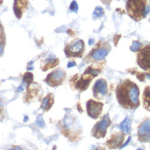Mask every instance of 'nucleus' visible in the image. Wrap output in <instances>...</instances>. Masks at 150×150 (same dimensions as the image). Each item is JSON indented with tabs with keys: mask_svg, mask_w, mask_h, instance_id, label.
Masks as SVG:
<instances>
[{
	"mask_svg": "<svg viewBox=\"0 0 150 150\" xmlns=\"http://www.w3.org/2000/svg\"><path fill=\"white\" fill-rule=\"evenodd\" d=\"M140 90L136 83L130 79L121 82L117 87V99L120 105L126 109H135L140 105Z\"/></svg>",
	"mask_w": 150,
	"mask_h": 150,
	"instance_id": "obj_1",
	"label": "nucleus"
},
{
	"mask_svg": "<svg viewBox=\"0 0 150 150\" xmlns=\"http://www.w3.org/2000/svg\"><path fill=\"white\" fill-rule=\"evenodd\" d=\"M127 9L132 19L140 21L149 14L150 8L147 0H127Z\"/></svg>",
	"mask_w": 150,
	"mask_h": 150,
	"instance_id": "obj_2",
	"label": "nucleus"
},
{
	"mask_svg": "<svg viewBox=\"0 0 150 150\" xmlns=\"http://www.w3.org/2000/svg\"><path fill=\"white\" fill-rule=\"evenodd\" d=\"M100 73L99 69H94L92 66L89 67L81 76V78L79 79L75 84L76 89L80 92L85 91L87 89L91 81L96 76L99 75Z\"/></svg>",
	"mask_w": 150,
	"mask_h": 150,
	"instance_id": "obj_3",
	"label": "nucleus"
},
{
	"mask_svg": "<svg viewBox=\"0 0 150 150\" xmlns=\"http://www.w3.org/2000/svg\"><path fill=\"white\" fill-rule=\"evenodd\" d=\"M110 125L111 120L109 115L107 114L94 126L91 130L92 136L97 139L104 138L106 134L107 128Z\"/></svg>",
	"mask_w": 150,
	"mask_h": 150,
	"instance_id": "obj_4",
	"label": "nucleus"
},
{
	"mask_svg": "<svg viewBox=\"0 0 150 150\" xmlns=\"http://www.w3.org/2000/svg\"><path fill=\"white\" fill-rule=\"evenodd\" d=\"M66 76V74L65 71L58 69L47 75L46 78L45 79V82L50 86H58L62 84Z\"/></svg>",
	"mask_w": 150,
	"mask_h": 150,
	"instance_id": "obj_5",
	"label": "nucleus"
},
{
	"mask_svg": "<svg viewBox=\"0 0 150 150\" xmlns=\"http://www.w3.org/2000/svg\"><path fill=\"white\" fill-rule=\"evenodd\" d=\"M137 63L142 69L150 73V45L144 47L138 53Z\"/></svg>",
	"mask_w": 150,
	"mask_h": 150,
	"instance_id": "obj_6",
	"label": "nucleus"
},
{
	"mask_svg": "<svg viewBox=\"0 0 150 150\" xmlns=\"http://www.w3.org/2000/svg\"><path fill=\"white\" fill-rule=\"evenodd\" d=\"M84 49V43L82 40L79 39L69 44L65 49L68 57H81Z\"/></svg>",
	"mask_w": 150,
	"mask_h": 150,
	"instance_id": "obj_7",
	"label": "nucleus"
},
{
	"mask_svg": "<svg viewBox=\"0 0 150 150\" xmlns=\"http://www.w3.org/2000/svg\"><path fill=\"white\" fill-rule=\"evenodd\" d=\"M103 103L93 99L89 100L86 104L87 112L89 117L93 119H97L102 112Z\"/></svg>",
	"mask_w": 150,
	"mask_h": 150,
	"instance_id": "obj_8",
	"label": "nucleus"
},
{
	"mask_svg": "<svg viewBox=\"0 0 150 150\" xmlns=\"http://www.w3.org/2000/svg\"><path fill=\"white\" fill-rule=\"evenodd\" d=\"M138 139L142 143H150V119L145 120L139 126Z\"/></svg>",
	"mask_w": 150,
	"mask_h": 150,
	"instance_id": "obj_9",
	"label": "nucleus"
},
{
	"mask_svg": "<svg viewBox=\"0 0 150 150\" xmlns=\"http://www.w3.org/2000/svg\"><path fill=\"white\" fill-rule=\"evenodd\" d=\"M93 95L96 98L100 99L108 92L107 83L104 79H98L93 86Z\"/></svg>",
	"mask_w": 150,
	"mask_h": 150,
	"instance_id": "obj_10",
	"label": "nucleus"
},
{
	"mask_svg": "<svg viewBox=\"0 0 150 150\" xmlns=\"http://www.w3.org/2000/svg\"><path fill=\"white\" fill-rule=\"evenodd\" d=\"M124 133L121 132H116L113 133L110 139L106 142L107 147L111 149H117L119 148L124 140Z\"/></svg>",
	"mask_w": 150,
	"mask_h": 150,
	"instance_id": "obj_11",
	"label": "nucleus"
},
{
	"mask_svg": "<svg viewBox=\"0 0 150 150\" xmlns=\"http://www.w3.org/2000/svg\"><path fill=\"white\" fill-rule=\"evenodd\" d=\"M41 91H42L41 87L38 83H31L30 85H29L28 87L27 88L26 95L25 98L26 102H31L35 98H38V96H40Z\"/></svg>",
	"mask_w": 150,
	"mask_h": 150,
	"instance_id": "obj_12",
	"label": "nucleus"
},
{
	"mask_svg": "<svg viewBox=\"0 0 150 150\" xmlns=\"http://www.w3.org/2000/svg\"><path fill=\"white\" fill-rule=\"evenodd\" d=\"M109 50L106 47H99L98 49L94 50L91 53L92 58L96 60L100 61L104 59V57L108 54Z\"/></svg>",
	"mask_w": 150,
	"mask_h": 150,
	"instance_id": "obj_13",
	"label": "nucleus"
},
{
	"mask_svg": "<svg viewBox=\"0 0 150 150\" xmlns=\"http://www.w3.org/2000/svg\"><path fill=\"white\" fill-rule=\"evenodd\" d=\"M54 103V97L52 93L48 94L42 99L41 108L44 111H48L51 109Z\"/></svg>",
	"mask_w": 150,
	"mask_h": 150,
	"instance_id": "obj_14",
	"label": "nucleus"
},
{
	"mask_svg": "<svg viewBox=\"0 0 150 150\" xmlns=\"http://www.w3.org/2000/svg\"><path fill=\"white\" fill-rule=\"evenodd\" d=\"M143 102L144 108L150 111V86H147L144 91L143 95Z\"/></svg>",
	"mask_w": 150,
	"mask_h": 150,
	"instance_id": "obj_15",
	"label": "nucleus"
},
{
	"mask_svg": "<svg viewBox=\"0 0 150 150\" xmlns=\"http://www.w3.org/2000/svg\"><path fill=\"white\" fill-rule=\"evenodd\" d=\"M59 63V60L58 59L50 57L48 59H47L46 62L44 64V66L41 67V69L44 71H46L51 69L55 67Z\"/></svg>",
	"mask_w": 150,
	"mask_h": 150,
	"instance_id": "obj_16",
	"label": "nucleus"
},
{
	"mask_svg": "<svg viewBox=\"0 0 150 150\" xmlns=\"http://www.w3.org/2000/svg\"><path fill=\"white\" fill-rule=\"evenodd\" d=\"M120 130L124 133L128 134L131 129V120L128 117L125 118L120 125Z\"/></svg>",
	"mask_w": 150,
	"mask_h": 150,
	"instance_id": "obj_17",
	"label": "nucleus"
},
{
	"mask_svg": "<svg viewBox=\"0 0 150 150\" xmlns=\"http://www.w3.org/2000/svg\"><path fill=\"white\" fill-rule=\"evenodd\" d=\"M34 80V75L29 72H26L23 75L22 81L23 83L26 85H30Z\"/></svg>",
	"mask_w": 150,
	"mask_h": 150,
	"instance_id": "obj_18",
	"label": "nucleus"
},
{
	"mask_svg": "<svg viewBox=\"0 0 150 150\" xmlns=\"http://www.w3.org/2000/svg\"><path fill=\"white\" fill-rule=\"evenodd\" d=\"M142 46V43H141L140 42H138V41H134L133 42V45L132 46L130 47V50L132 51V52H137L139 51L140 48Z\"/></svg>",
	"mask_w": 150,
	"mask_h": 150,
	"instance_id": "obj_19",
	"label": "nucleus"
},
{
	"mask_svg": "<svg viewBox=\"0 0 150 150\" xmlns=\"http://www.w3.org/2000/svg\"><path fill=\"white\" fill-rule=\"evenodd\" d=\"M103 14H104V10L101 6H98L95 8V9L93 12V15L95 17L102 16Z\"/></svg>",
	"mask_w": 150,
	"mask_h": 150,
	"instance_id": "obj_20",
	"label": "nucleus"
},
{
	"mask_svg": "<svg viewBox=\"0 0 150 150\" xmlns=\"http://www.w3.org/2000/svg\"><path fill=\"white\" fill-rule=\"evenodd\" d=\"M36 123L38 125L39 127H44L45 126V122L43 119V117L42 115H39L38 117H37V119H36Z\"/></svg>",
	"mask_w": 150,
	"mask_h": 150,
	"instance_id": "obj_21",
	"label": "nucleus"
},
{
	"mask_svg": "<svg viewBox=\"0 0 150 150\" xmlns=\"http://www.w3.org/2000/svg\"><path fill=\"white\" fill-rule=\"evenodd\" d=\"M70 9H71V11H72L73 12H77V10H78V5L77 4V2L76 1H73L71 4V6H70Z\"/></svg>",
	"mask_w": 150,
	"mask_h": 150,
	"instance_id": "obj_22",
	"label": "nucleus"
},
{
	"mask_svg": "<svg viewBox=\"0 0 150 150\" xmlns=\"http://www.w3.org/2000/svg\"><path fill=\"white\" fill-rule=\"evenodd\" d=\"M4 103L2 102V100L0 99V116L3 114V112H4Z\"/></svg>",
	"mask_w": 150,
	"mask_h": 150,
	"instance_id": "obj_23",
	"label": "nucleus"
},
{
	"mask_svg": "<svg viewBox=\"0 0 150 150\" xmlns=\"http://www.w3.org/2000/svg\"><path fill=\"white\" fill-rule=\"evenodd\" d=\"M76 66V63H75V62H70L68 63V67L69 68H71V67H75Z\"/></svg>",
	"mask_w": 150,
	"mask_h": 150,
	"instance_id": "obj_24",
	"label": "nucleus"
},
{
	"mask_svg": "<svg viewBox=\"0 0 150 150\" xmlns=\"http://www.w3.org/2000/svg\"><path fill=\"white\" fill-rule=\"evenodd\" d=\"M130 140H131V137H129V138L128 139V140H127V142H126V143H125V144H124V145H123V146L121 147V149H123V148L125 147H126V146H127V144H128L130 143Z\"/></svg>",
	"mask_w": 150,
	"mask_h": 150,
	"instance_id": "obj_25",
	"label": "nucleus"
},
{
	"mask_svg": "<svg viewBox=\"0 0 150 150\" xmlns=\"http://www.w3.org/2000/svg\"><path fill=\"white\" fill-rule=\"evenodd\" d=\"M22 91H24V87H23L22 85L19 86V87L17 88V92H22Z\"/></svg>",
	"mask_w": 150,
	"mask_h": 150,
	"instance_id": "obj_26",
	"label": "nucleus"
},
{
	"mask_svg": "<svg viewBox=\"0 0 150 150\" xmlns=\"http://www.w3.org/2000/svg\"><path fill=\"white\" fill-rule=\"evenodd\" d=\"M3 47H4V46H3V45H2V43H1V42H0V54L2 53V52H3Z\"/></svg>",
	"mask_w": 150,
	"mask_h": 150,
	"instance_id": "obj_27",
	"label": "nucleus"
},
{
	"mask_svg": "<svg viewBox=\"0 0 150 150\" xmlns=\"http://www.w3.org/2000/svg\"><path fill=\"white\" fill-rule=\"evenodd\" d=\"M28 117L27 116H24V122H27V121L28 120Z\"/></svg>",
	"mask_w": 150,
	"mask_h": 150,
	"instance_id": "obj_28",
	"label": "nucleus"
},
{
	"mask_svg": "<svg viewBox=\"0 0 150 150\" xmlns=\"http://www.w3.org/2000/svg\"><path fill=\"white\" fill-rule=\"evenodd\" d=\"M12 150H22V149L20 147H19V146H15L14 147V149Z\"/></svg>",
	"mask_w": 150,
	"mask_h": 150,
	"instance_id": "obj_29",
	"label": "nucleus"
},
{
	"mask_svg": "<svg viewBox=\"0 0 150 150\" xmlns=\"http://www.w3.org/2000/svg\"><path fill=\"white\" fill-rule=\"evenodd\" d=\"M94 43V40L93 39H90L89 40V45H93Z\"/></svg>",
	"mask_w": 150,
	"mask_h": 150,
	"instance_id": "obj_30",
	"label": "nucleus"
},
{
	"mask_svg": "<svg viewBox=\"0 0 150 150\" xmlns=\"http://www.w3.org/2000/svg\"><path fill=\"white\" fill-rule=\"evenodd\" d=\"M33 69H34V67L32 66H29V67H28V70H32Z\"/></svg>",
	"mask_w": 150,
	"mask_h": 150,
	"instance_id": "obj_31",
	"label": "nucleus"
},
{
	"mask_svg": "<svg viewBox=\"0 0 150 150\" xmlns=\"http://www.w3.org/2000/svg\"><path fill=\"white\" fill-rule=\"evenodd\" d=\"M101 1H102L105 4H106V3L107 1H109V2L110 1V0H101Z\"/></svg>",
	"mask_w": 150,
	"mask_h": 150,
	"instance_id": "obj_32",
	"label": "nucleus"
},
{
	"mask_svg": "<svg viewBox=\"0 0 150 150\" xmlns=\"http://www.w3.org/2000/svg\"><path fill=\"white\" fill-rule=\"evenodd\" d=\"M105 150V149H103V148H101V149H97V150Z\"/></svg>",
	"mask_w": 150,
	"mask_h": 150,
	"instance_id": "obj_33",
	"label": "nucleus"
},
{
	"mask_svg": "<svg viewBox=\"0 0 150 150\" xmlns=\"http://www.w3.org/2000/svg\"><path fill=\"white\" fill-rule=\"evenodd\" d=\"M147 77L150 79V74H147Z\"/></svg>",
	"mask_w": 150,
	"mask_h": 150,
	"instance_id": "obj_34",
	"label": "nucleus"
},
{
	"mask_svg": "<svg viewBox=\"0 0 150 150\" xmlns=\"http://www.w3.org/2000/svg\"><path fill=\"white\" fill-rule=\"evenodd\" d=\"M142 150V149H138V150Z\"/></svg>",
	"mask_w": 150,
	"mask_h": 150,
	"instance_id": "obj_35",
	"label": "nucleus"
},
{
	"mask_svg": "<svg viewBox=\"0 0 150 150\" xmlns=\"http://www.w3.org/2000/svg\"><path fill=\"white\" fill-rule=\"evenodd\" d=\"M0 33H1V27H0Z\"/></svg>",
	"mask_w": 150,
	"mask_h": 150,
	"instance_id": "obj_36",
	"label": "nucleus"
},
{
	"mask_svg": "<svg viewBox=\"0 0 150 150\" xmlns=\"http://www.w3.org/2000/svg\"><path fill=\"white\" fill-rule=\"evenodd\" d=\"M11 150V149H9V150Z\"/></svg>",
	"mask_w": 150,
	"mask_h": 150,
	"instance_id": "obj_37",
	"label": "nucleus"
}]
</instances>
